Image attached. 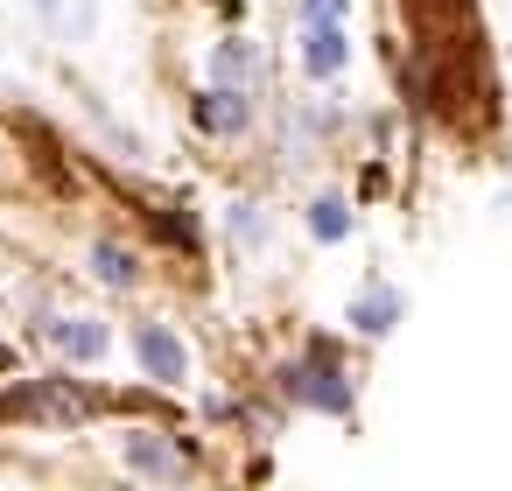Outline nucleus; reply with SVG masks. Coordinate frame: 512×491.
Instances as JSON below:
<instances>
[{"mask_svg":"<svg viewBox=\"0 0 512 491\" xmlns=\"http://www.w3.org/2000/svg\"><path fill=\"white\" fill-rule=\"evenodd\" d=\"M99 414V393L78 379H29L15 393H0V421H43V428H85Z\"/></svg>","mask_w":512,"mask_h":491,"instance_id":"f257e3e1","label":"nucleus"},{"mask_svg":"<svg viewBox=\"0 0 512 491\" xmlns=\"http://www.w3.org/2000/svg\"><path fill=\"white\" fill-rule=\"evenodd\" d=\"M127 470L176 484V477H190V449H183L176 435H162V428H134V435H127Z\"/></svg>","mask_w":512,"mask_h":491,"instance_id":"7ed1b4c3","label":"nucleus"},{"mask_svg":"<svg viewBox=\"0 0 512 491\" xmlns=\"http://www.w3.org/2000/svg\"><path fill=\"white\" fill-rule=\"evenodd\" d=\"M246 113H253V106H246V92H239V85H232V92L218 85V92H204V99H197V127H204V134H218V141H225V134H239V127H246Z\"/></svg>","mask_w":512,"mask_h":491,"instance_id":"1a4fd4ad","label":"nucleus"},{"mask_svg":"<svg viewBox=\"0 0 512 491\" xmlns=\"http://www.w3.org/2000/svg\"><path fill=\"white\" fill-rule=\"evenodd\" d=\"M211 71H218V85H239V92H246V78H253V50H246V43L232 36V43H218Z\"/></svg>","mask_w":512,"mask_h":491,"instance_id":"f8f14e48","label":"nucleus"},{"mask_svg":"<svg viewBox=\"0 0 512 491\" xmlns=\"http://www.w3.org/2000/svg\"><path fill=\"white\" fill-rule=\"evenodd\" d=\"M36 15H43L50 36H64V43H92V29H99V0H36Z\"/></svg>","mask_w":512,"mask_h":491,"instance_id":"6e6552de","label":"nucleus"},{"mask_svg":"<svg viewBox=\"0 0 512 491\" xmlns=\"http://www.w3.org/2000/svg\"><path fill=\"white\" fill-rule=\"evenodd\" d=\"M43 337H50L64 358H78V365H85V358H106V344H113L99 316H50V323H43Z\"/></svg>","mask_w":512,"mask_h":491,"instance_id":"39448f33","label":"nucleus"},{"mask_svg":"<svg viewBox=\"0 0 512 491\" xmlns=\"http://www.w3.org/2000/svg\"><path fill=\"white\" fill-rule=\"evenodd\" d=\"M134 358H141V372H148V379H162V386H176V379L190 372L183 337H176V330H162V323H141V330H134Z\"/></svg>","mask_w":512,"mask_h":491,"instance_id":"20e7f679","label":"nucleus"},{"mask_svg":"<svg viewBox=\"0 0 512 491\" xmlns=\"http://www.w3.org/2000/svg\"><path fill=\"white\" fill-rule=\"evenodd\" d=\"M281 393H288V400H302V407H323V414H351V379H344V372H330L323 358L288 365V372H281Z\"/></svg>","mask_w":512,"mask_h":491,"instance_id":"f03ea898","label":"nucleus"},{"mask_svg":"<svg viewBox=\"0 0 512 491\" xmlns=\"http://www.w3.org/2000/svg\"><path fill=\"white\" fill-rule=\"evenodd\" d=\"M309 232H316L323 246H337V239L351 232V204H344V197H316V204H309Z\"/></svg>","mask_w":512,"mask_h":491,"instance_id":"9b49d317","label":"nucleus"},{"mask_svg":"<svg viewBox=\"0 0 512 491\" xmlns=\"http://www.w3.org/2000/svg\"><path fill=\"white\" fill-rule=\"evenodd\" d=\"M344 323H351L358 337H386V330L400 323V288H358L351 309H344Z\"/></svg>","mask_w":512,"mask_h":491,"instance_id":"0eeeda50","label":"nucleus"},{"mask_svg":"<svg viewBox=\"0 0 512 491\" xmlns=\"http://www.w3.org/2000/svg\"><path fill=\"white\" fill-rule=\"evenodd\" d=\"M92 274H99L106 288H134V281H141V260H134L127 246H113V239H99V246H92Z\"/></svg>","mask_w":512,"mask_h":491,"instance_id":"9d476101","label":"nucleus"},{"mask_svg":"<svg viewBox=\"0 0 512 491\" xmlns=\"http://www.w3.org/2000/svg\"><path fill=\"white\" fill-rule=\"evenodd\" d=\"M309 22H344V0H302Z\"/></svg>","mask_w":512,"mask_h":491,"instance_id":"ddd939ff","label":"nucleus"},{"mask_svg":"<svg viewBox=\"0 0 512 491\" xmlns=\"http://www.w3.org/2000/svg\"><path fill=\"white\" fill-rule=\"evenodd\" d=\"M344 57H351L344 22H309V29H302V71H309V78H337Z\"/></svg>","mask_w":512,"mask_h":491,"instance_id":"423d86ee","label":"nucleus"}]
</instances>
